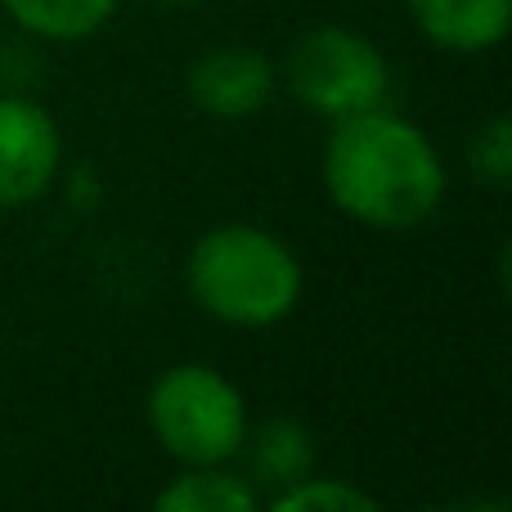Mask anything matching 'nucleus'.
<instances>
[{"label":"nucleus","instance_id":"obj_5","mask_svg":"<svg viewBox=\"0 0 512 512\" xmlns=\"http://www.w3.org/2000/svg\"><path fill=\"white\" fill-rule=\"evenodd\" d=\"M63 167V135L36 99L0 95V212L41 203Z\"/></svg>","mask_w":512,"mask_h":512},{"label":"nucleus","instance_id":"obj_1","mask_svg":"<svg viewBox=\"0 0 512 512\" xmlns=\"http://www.w3.org/2000/svg\"><path fill=\"white\" fill-rule=\"evenodd\" d=\"M324 194L346 221L378 234L427 225L445 203V162L423 126L391 104L328 122L319 158Z\"/></svg>","mask_w":512,"mask_h":512},{"label":"nucleus","instance_id":"obj_13","mask_svg":"<svg viewBox=\"0 0 512 512\" xmlns=\"http://www.w3.org/2000/svg\"><path fill=\"white\" fill-rule=\"evenodd\" d=\"M158 5H194V0H158Z\"/></svg>","mask_w":512,"mask_h":512},{"label":"nucleus","instance_id":"obj_9","mask_svg":"<svg viewBox=\"0 0 512 512\" xmlns=\"http://www.w3.org/2000/svg\"><path fill=\"white\" fill-rule=\"evenodd\" d=\"M153 504L158 512H252L261 508V495L243 472L207 463V468H180V477H171Z\"/></svg>","mask_w":512,"mask_h":512},{"label":"nucleus","instance_id":"obj_12","mask_svg":"<svg viewBox=\"0 0 512 512\" xmlns=\"http://www.w3.org/2000/svg\"><path fill=\"white\" fill-rule=\"evenodd\" d=\"M468 167L481 185L508 189V180H512V126H508V117L495 113L477 126V135L468 140Z\"/></svg>","mask_w":512,"mask_h":512},{"label":"nucleus","instance_id":"obj_2","mask_svg":"<svg viewBox=\"0 0 512 512\" xmlns=\"http://www.w3.org/2000/svg\"><path fill=\"white\" fill-rule=\"evenodd\" d=\"M189 297L203 315L230 328H274L297 310L306 270L279 234L252 221H225L198 234L185 261Z\"/></svg>","mask_w":512,"mask_h":512},{"label":"nucleus","instance_id":"obj_3","mask_svg":"<svg viewBox=\"0 0 512 512\" xmlns=\"http://www.w3.org/2000/svg\"><path fill=\"white\" fill-rule=\"evenodd\" d=\"M153 441L180 468H207V463L239 459L248 436V400L243 391L212 364H171L153 378L144 400Z\"/></svg>","mask_w":512,"mask_h":512},{"label":"nucleus","instance_id":"obj_7","mask_svg":"<svg viewBox=\"0 0 512 512\" xmlns=\"http://www.w3.org/2000/svg\"><path fill=\"white\" fill-rule=\"evenodd\" d=\"M418 36L441 54H490L512 27V0H405Z\"/></svg>","mask_w":512,"mask_h":512},{"label":"nucleus","instance_id":"obj_10","mask_svg":"<svg viewBox=\"0 0 512 512\" xmlns=\"http://www.w3.org/2000/svg\"><path fill=\"white\" fill-rule=\"evenodd\" d=\"M122 0H0L9 18L36 41L72 45L95 36L99 27H108V18L117 14Z\"/></svg>","mask_w":512,"mask_h":512},{"label":"nucleus","instance_id":"obj_8","mask_svg":"<svg viewBox=\"0 0 512 512\" xmlns=\"http://www.w3.org/2000/svg\"><path fill=\"white\" fill-rule=\"evenodd\" d=\"M239 459H243V477L252 481V490L265 504L270 495H279L306 472H315V436L297 418H265L261 427H248Z\"/></svg>","mask_w":512,"mask_h":512},{"label":"nucleus","instance_id":"obj_6","mask_svg":"<svg viewBox=\"0 0 512 512\" xmlns=\"http://www.w3.org/2000/svg\"><path fill=\"white\" fill-rule=\"evenodd\" d=\"M185 86H189V99L207 117L248 122V117H256L274 99L279 68L261 50H252V45H212L207 54L194 59Z\"/></svg>","mask_w":512,"mask_h":512},{"label":"nucleus","instance_id":"obj_4","mask_svg":"<svg viewBox=\"0 0 512 512\" xmlns=\"http://www.w3.org/2000/svg\"><path fill=\"white\" fill-rule=\"evenodd\" d=\"M279 86L306 113L324 122L369 113L391 104V63L364 32L351 27H310L283 54Z\"/></svg>","mask_w":512,"mask_h":512},{"label":"nucleus","instance_id":"obj_11","mask_svg":"<svg viewBox=\"0 0 512 512\" xmlns=\"http://www.w3.org/2000/svg\"><path fill=\"white\" fill-rule=\"evenodd\" d=\"M265 504L274 512H373L378 499L346 477H315V472H306L301 481L270 495Z\"/></svg>","mask_w":512,"mask_h":512}]
</instances>
